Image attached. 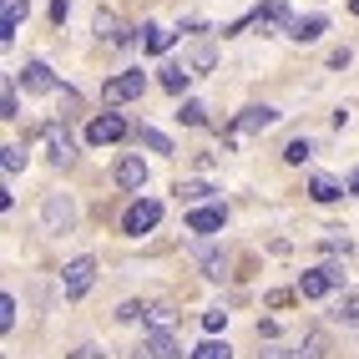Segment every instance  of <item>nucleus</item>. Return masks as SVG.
I'll return each instance as SVG.
<instances>
[{
	"mask_svg": "<svg viewBox=\"0 0 359 359\" xmlns=\"http://www.w3.org/2000/svg\"><path fill=\"white\" fill-rule=\"evenodd\" d=\"M20 86L36 91V97H51V91H56V76H51V66H46V61H26V71H20Z\"/></svg>",
	"mask_w": 359,
	"mask_h": 359,
	"instance_id": "nucleus-9",
	"label": "nucleus"
},
{
	"mask_svg": "<svg viewBox=\"0 0 359 359\" xmlns=\"http://www.w3.org/2000/svg\"><path fill=\"white\" fill-rule=\"evenodd\" d=\"M198 263L208 269V278H223V269H228V258L218 248H198Z\"/></svg>",
	"mask_w": 359,
	"mask_h": 359,
	"instance_id": "nucleus-22",
	"label": "nucleus"
},
{
	"mask_svg": "<svg viewBox=\"0 0 359 359\" xmlns=\"http://www.w3.org/2000/svg\"><path fill=\"white\" fill-rule=\"evenodd\" d=\"M0 116H6V122H15V81H6V86H0Z\"/></svg>",
	"mask_w": 359,
	"mask_h": 359,
	"instance_id": "nucleus-27",
	"label": "nucleus"
},
{
	"mask_svg": "<svg viewBox=\"0 0 359 359\" xmlns=\"http://www.w3.org/2000/svg\"><path fill=\"white\" fill-rule=\"evenodd\" d=\"M142 31H147V36H142V46H147V51H152V56H162V51H167V46H172V41H177V31H167V26H142Z\"/></svg>",
	"mask_w": 359,
	"mask_h": 359,
	"instance_id": "nucleus-15",
	"label": "nucleus"
},
{
	"mask_svg": "<svg viewBox=\"0 0 359 359\" xmlns=\"http://www.w3.org/2000/svg\"><path fill=\"white\" fill-rule=\"evenodd\" d=\"M97 36H116V20L111 15H97Z\"/></svg>",
	"mask_w": 359,
	"mask_h": 359,
	"instance_id": "nucleus-33",
	"label": "nucleus"
},
{
	"mask_svg": "<svg viewBox=\"0 0 359 359\" xmlns=\"http://www.w3.org/2000/svg\"><path fill=\"white\" fill-rule=\"evenodd\" d=\"M203 329H208V339H218V334L228 329V314H223V309H208V314H203Z\"/></svg>",
	"mask_w": 359,
	"mask_h": 359,
	"instance_id": "nucleus-26",
	"label": "nucleus"
},
{
	"mask_svg": "<svg viewBox=\"0 0 359 359\" xmlns=\"http://www.w3.org/2000/svg\"><path fill=\"white\" fill-rule=\"evenodd\" d=\"M26 11H31V0H6V15H0V46L15 41V26L26 20Z\"/></svg>",
	"mask_w": 359,
	"mask_h": 359,
	"instance_id": "nucleus-12",
	"label": "nucleus"
},
{
	"mask_svg": "<svg viewBox=\"0 0 359 359\" xmlns=\"http://www.w3.org/2000/svg\"><path fill=\"white\" fill-rule=\"evenodd\" d=\"M142 91H147V71H122V76H111V81L102 86V102H107V107H116V102L142 97Z\"/></svg>",
	"mask_w": 359,
	"mask_h": 359,
	"instance_id": "nucleus-5",
	"label": "nucleus"
},
{
	"mask_svg": "<svg viewBox=\"0 0 359 359\" xmlns=\"http://www.w3.org/2000/svg\"><path fill=\"white\" fill-rule=\"evenodd\" d=\"M0 329H6V334L15 329V299L11 294H0Z\"/></svg>",
	"mask_w": 359,
	"mask_h": 359,
	"instance_id": "nucleus-28",
	"label": "nucleus"
},
{
	"mask_svg": "<svg viewBox=\"0 0 359 359\" xmlns=\"http://www.w3.org/2000/svg\"><path fill=\"white\" fill-rule=\"evenodd\" d=\"M91 278H97V258H91V253L71 258L66 269H61V289H66V299H81V294L91 289Z\"/></svg>",
	"mask_w": 359,
	"mask_h": 359,
	"instance_id": "nucleus-3",
	"label": "nucleus"
},
{
	"mask_svg": "<svg viewBox=\"0 0 359 359\" xmlns=\"http://www.w3.org/2000/svg\"><path fill=\"white\" fill-rule=\"evenodd\" d=\"M193 66H198V71L212 66V46H198V51H193Z\"/></svg>",
	"mask_w": 359,
	"mask_h": 359,
	"instance_id": "nucleus-31",
	"label": "nucleus"
},
{
	"mask_svg": "<svg viewBox=\"0 0 359 359\" xmlns=\"http://www.w3.org/2000/svg\"><path fill=\"white\" fill-rule=\"evenodd\" d=\"M116 182H122L127 193H142V187H147V162H142L137 152H127L122 162H116Z\"/></svg>",
	"mask_w": 359,
	"mask_h": 359,
	"instance_id": "nucleus-10",
	"label": "nucleus"
},
{
	"mask_svg": "<svg viewBox=\"0 0 359 359\" xmlns=\"http://www.w3.org/2000/svg\"><path fill=\"white\" fill-rule=\"evenodd\" d=\"M137 142H142V147H152V152H162V157H172V142H167L157 127H142V132H137Z\"/></svg>",
	"mask_w": 359,
	"mask_h": 359,
	"instance_id": "nucleus-20",
	"label": "nucleus"
},
{
	"mask_svg": "<svg viewBox=\"0 0 359 359\" xmlns=\"http://www.w3.org/2000/svg\"><path fill=\"white\" fill-rule=\"evenodd\" d=\"M314 157V147H309V137H294L289 147H283V162H309Z\"/></svg>",
	"mask_w": 359,
	"mask_h": 359,
	"instance_id": "nucleus-25",
	"label": "nucleus"
},
{
	"mask_svg": "<svg viewBox=\"0 0 359 359\" xmlns=\"http://www.w3.org/2000/svg\"><path fill=\"white\" fill-rule=\"evenodd\" d=\"M41 228L66 238L71 228H76V203H71L66 193H46V198H41Z\"/></svg>",
	"mask_w": 359,
	"mask_h": 359,
	"instance_id": "nucleus-1",
	"label": "nucleus"
},
{
	"mask_svg": "<svg viewBox=\"0 0 359 359\" xmlns=\"http://www.w3.org/2000/svg\"><path fill=\"white\" fill-rule=\"evenodd\" d=\"M309 198H314V203H339L344 187L334 182V177H314V182H309Z\"/></svg>",
	"mask_w": 359,
	"mask_h": 359,
	"instance_id": "nucleus-16",
	"label": "nucleus"
},
{
	"mask_svg": "<svg viewBox=\"0 0 359 359\" xmlns=\"http://www.w3.org/2000/svg\"><path fill=\"white\" fill-rule=\"evenodd\" d=\"M263 359H304V354H294V349H269Z\"/></svg>",
	"mask_w": 359,
	"mask_h": 359,
	"instance_id": "nucleus-34",
	"label": "nucleus"
},
{
	"mask_svg": "<svg viewBox=\"0 0 359 359\" xmlns=\"http://www.w3.org/2000/svg\"><path fill=\"white\" fill-rule=\"evenodd\" d=\"M66 359H107V354H102V349H97V344H81V349H71V354H66Z\"/></svg>",
	"mask_w": 359,
	"mask_h": 359,
	"instance_id": "nucleus-30",
	"label": "nucleus"
},
{
	"mask_svg": "<svg viewBox=\"0 0 359 359\" xmlns=\"http://www.w3.org/2000/svg\"><path fill=\"white\" fill-rule=\"evenodd\" d=\"M147 319H152V329H167V324H172V309L157 304V309H147Z\"/></svg>",
	"mask_w": 359,
	"mask_h": 359,
	"instance_id": "nucleus-29",
	"label": "nucleus"
},
{
	"mask_svg": "<svg viewBox=\"0 0 359 359\" xmlns=\"http://www.w3.org/2000/svg\"><path fill=\"white\" fill-rule=\"evenodd\" d=\"M122 137H127L122 111H102V116L86 122V142H91V147H111V142H122Z\"/></svg>",
	"mask_w": 359,
	"mask_h": 359,
	"instance_id": "nucleus-4",
	"label": "nucleus"
},
{
	"mask_svg": "<svg viewBox=\"0 0 359 359\" xmlns=\"http://www.w3.org/2000/svg\"><path fill=\"white\" fill-rule=\"evenodd\" d=\"M187 359H233V349H228V339H203Z\"/></svg>",
	"mask_w": 359,
	"mask_h": 359,
	"instance_id": "nucleus-18",
	"label": "nucleus"
},
{
	"mask_svg": "<svg viewBox=\"0 0 359 359\" xmlns=\"http://www.w3.org/2000/svg\"><path fill=\"white\" fill-rule=\"evenodd\" d=\"M157 223H162V203H157V198H137V203L122 212V233H127V238L152 233Z\"/></svg>",
	"mask_w": 359,
	"mask_h": 359,
	"instance_id": "nucleus-2",
	"label": "nucleus"
},
{
	"mask_svg": "<svg viewBox=\"0 0 359 359\" xmlns=\"http://www.w3.org/2000/svg\"><path fill=\"white\" fill-rule=\"evenodd\" d=\"M66 15H71V0H51V20H56V26H61Z\"/></svg>",
	"mask_w": 359,
	"mask_h": 359,
	"instance_id": "nucleus-32",
	"label": "nucleus"
},
{
	"mask_svg": "<svg viewBox=\"0 0 359 359\" xmlns=\"http://www.w3.org/2000/svg\"><path fill=\"white\" fill-rule=\"evenodd\" d=\"M324 31H329V20H324V15H304V20H294V26H289L294 41H319Z\"/></svg>",
	"mask_w": 359,
	"mask_h": 359,
	"instance_id": "nucleus-14",
	"label": "nucleus"
},
{
	"mask_svg": "<svg viewBox=\"0 0 359 359\" xmlns=\"http://www.w3.org/2000/svg\"><path fill=\"white\" fill-rule=\"evenodd\" d=\"M187 76H193L187 66H162V86L172 91V97H182V91H187Z\"/></svg>",
	"mask_w": 359,
	"mask_h": 359,
	"instance_id": "nucleus-17",
	"label": "nucleus"
},
{
	"mask_svg": "<svg viewBox=\"0 0 359 359\" xmlns=\"http://www.w3.org/2000/svg\"><path fill=\"white\" fill-rule=\"evenodd\" d=\"M203 111H208L203 102H182V111H177V122H182V127H203V122H208Z\"/></svg>",
	"mask_w": 359,
	"mask_h": 359,
	"instance_id": "nucleus-24",
	"label": "nucleus"
},
{
	"mask_svg": "<svg viewBox=\"0 0 359 359\" xmlns=\"http://www.w3.org/2000/svg\"><path fill=\"white\" fill-rule=\"evenodd\" d=\"M0 167H6V177H15L20 167H26V152H20L15 142H6V147H0Z\"/></svg>",
	"mask_w": 359,
	"mask_h": 359,
	"instance_id": "nucleus-21",
	"label": "nucleus"
},
{
	"mask_svg": "<svg viewBox=\"0 0 359 359\" xmlns=\"http://www.w3.org/2000/svg\"><path fill=\"white\" fill-rule=\"evenodd\" d=\"M223 223H228V208L223 203H203V208H193V212H187V228H193V233H223Z\"/></svg>",
	"mask_w": 359,
	"mask_h": 359,
	"instance_id": "nucleus-7",
	"label": "nucleus"
},
{
	"mask_svg": "<svg viewBox=\"0 0 359 359\" xmlns=\"http://www.w3.org/2000/svg\"><path fill=\"white\" fill-rule=\"evenodd\" d=\"M147 349H152V359H187L167 329H152V334H147Z\"/></svg>",
	"mask_w": 359,
	"mask_h": 359,
	"instance_id": "nucleus-13",
	"label": "nucleus"
},
{
	"mask_svg": "<svg viewBox=\"0 0 359 359\" xmlns=\"http://www.w3.org/2000/svg\"><path fill=\"white\" fill-rule=\"evenodd\" d=\"M46 152H51L56 167H71L76 162V142L66 137V127H46Z\"/></svg>",
	"mask_w": 359,
	"mask_h": 359,
	"instance_id": "nucleus-11",
	"label": "nucleus"
},
{
	"mask_svg": "<svg viewBox=\"0 0 359 359\" xmlns=\"http://www.w3.org/2000/svg\"><path fill=\"white\" fill-rule=\"evenodd\" d=\"M339 283H344L339 269H314V273H304V278H299V294H304V299H324L329 289H339Z\"/></svg>",
	"mask_w": 359,
	"mask_h": 359,
	"instance_id": "nucleus-8",
	"label": "nucleus"
},
{
	"mask_svg": "<svg viewBox=\"0 0 359 359\" xmlns=\"http://www.w3.org/2000/svg\"><path fill=\"white\" fill-rule=\"evenodd\" d=\"M349 187H354V193H359V172H354V177H349Z\"/></svg>",
	"mask_w": 359,
	"mask_h": 359,
	"instance_id": "nucleus-35",
	"label": "nucleus"
},
{
	"mask_svg": "<svg viewBox=\"0 0 359 359\" xmlns=\"http://www.w3.org/2000/svg\"><path fill=\"white\" fill-rule=\"evenodd\" d=\"M177 198L193 203V208H203V203L212 198V187H208V182H177Z\"/></svg>",
	"mask_w": 359,
	"mask_h": 359,
	"instance_id": "nucleus-19",
	"label": "nucleus"
},
{
	"mask_svg": "<svg viewBox=\"0 0 359 359\" xmlns=\"http://www.w3.org/2000/svg\"><path fill=\"white\" fill-rule=\"evenodd\" d=\"M278 122V107H248L243 116H238V122H233V132H228V147H233V142L238 137H253V132H269Z\"/></svg>",
	"mask_w": 359,
	"mask_h": 359,
	"instance_id": "nucleus-6",
	"label": "nucleus"
},
{
	"mask_svg": "<svg viewBox=\"0 0 359 359\" xmlns=\"http://www.w3.org/2000/svg\"><path fill=\"white\" fill-rule=\"evenodd\" d=\"M334 324H359V294H344V304L334 309Z\"/></svg>",
	"mask_w": 359,
	"mask_h": 359,
	"instance_id": "nucleus-23",
	"label": "nucleus"
}]
</instances>
